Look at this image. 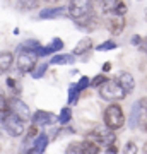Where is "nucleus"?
<instances>
[{
	"mask_svg": "<svg viewBox=\"0 0 147 154\" xmlns=\"http://www.w3.org/2000/svg\"><path fill=\"white\" fill-rule=\"evenodd\" d=\"M5 103H7L5 94H4V91H2V89H0V110H5Z\"/></svg>",
	"mask_w": 147,
	"mask_h": 154,
	"instance_id": "obj_32",
	"label": "nucleus"
},
{
	"mask_svg": "<svg viewBox=\"0 0 147 154\" xmlns=\"http://www.w3.org/2000/svg\"><path fill=\"white\" fill-rule=\"evenodd\" d=\"M33 118V123L38 127H46V125H51L57 122V116L53 113H50V111H43V110H38L34 115H31Z\"/></svg>",
	"mask_w": 147,
	"mask_h": 154,
	"instance_id": "obj_8",
	"label": "nucleus"
},
{
	"mask_svg": "<svg viewBox=\"0 0 147 154\" xmlns=\"http://www.w3.org/2000/svg\"><path fill=\"white\" fill-rule=\"evenodd\" d=\"M99 2H101V7H103L104 14H111V12L115 11L116 4H118L120 0H99Z\"/></svg>",
	"mask_w": 147,
	"mask_h": 154,
	"instance_id": "obj_20",
	"label": "nucleus"
},
{
	"mask_svg": "<svg viewBox=\"0 0 147 154\" xmlns=\"http://www.w3.org/2000/svg\"><path fill=\"white\" fill-rule=\"evenodd\" d=\"M58 16H65V7H53V9H43L39 12L41 19H55Z\"/></svg>",
	"mask_w": 147,
	"mask_h": 154,
	"instance_id": "obj_15",
	"label": "nucleus"
},
{
	"mask_svg": "<svg viewBox=\"0 0 147 154\" xmlns=\"http://www.w3.org/2000/svg\"><path fill=\"white\" fill-rule=\"evenodd\" d=\"M50 139L46 134H38L36 137H34V142H33V147H31V152L34 154H41L46 151V146H48Z\"/></svg>",
	"mask_w": 147,
	"mask_h": 154,
	"instance_id": "obj_11",
	"label": "nucleus"
},
{
	"mask_svg": "<svg viewBox=\"0 0 147 154\" xmlns=\"http://www.w3.org/2000/svg\"><path fill=\"white\" fill-rule=\"evenodd\" d=\"M123 151H125V152H137L139 149L135 147V144H133V142H127V146H125Z\"/></svg>",
	"mask_w": 147,
	"mask_h": 154,
	"instance_id": "obj_31",
	"label": "nucleus"
},
{
	"mask_svg": "<svg viewBox=\"0 0 147 154\" xmlns=\"http://www.w3.org/2000/svg\"><path fill=\"white\" fill-rule=\"evenodd\" d=\"M5 110L9 111V113H12V115H16L17 118H21L22 122L31 120V110L27 108V105L24 101H21V99L16 98V96L11 98V99H7Z\"/></svg>",
	"mask_w": 147,
	"mask_h": 154,
	"instance_id": "obj_2",
	"label": "nucleus"
},
{
	"mask_svg": "<svg viewBox=\"0 0 147 154\" xmlns=\"http://www.w3.org/2000/svg\"><path fill=\"white\" fill-rule=\"evenodd\" d=\"M87 139L91 140V142L98 144L99 147L101 146H111V144H115V140H116V135H115L113 128H109V127H106V128H96L94 132H91L89 135H87Z\"/></svg>",
	"mask_w": 147,
	"mask_h": 154,
	"instance_id": "obj_4",
	"label": "nucleus"
},
{
	"mask_svg": "<svg viewBox=\"0 0 147 154\" xmlns=\"http://www.w3.org/2000/svg\"><path fill=\"white\" fill-rule=\"evenodd\" d=\"M140 111H142V108L139 106V103L133 105V108H132V115H130V128H135L137 127V120H139Z\"/></svg>",
	"mask_w": 147,
	"mask_h": 154,
	"instance_id": "obj_21",
	"label": "nucleus"
},
{
	"mask_svg": "<svg viewBox=\"0 0 147 154\" xmlns=\"http://www.w3.org/2000/svg\"><path fill=\"white\" fill-rule=\"evenodd\" d=\"M98 89H99V96L104 101H116V99H123L127 96L125 89L118 84V81H108L106 79Z\"/></svg>",
	"mask_w": 147,
	"mask_h": 154,
	"instance_id": "obj_1",
	"label": "nucleus"
},
{
	"mask_svg": "<svg viewBox=\"0 0 147 154\" xmlns=\"http://www.w3.org/2000/svg\"><path fill=\"white\" fill-rule=\"evenodd\" d=\"M106 152H118V149H116V146H113V144H111V146H106Z\"/></svg>",
	"mask_w": 147,
	"mask_h": 154,
	"instance_id": "obj_34",
	"label": "nucleus"
},
{
	"mask_svg": "<svg viewBox=\"0 0 147 154\" xmlns=\"http://www.w3.org/2000/svg\"><path fill=\"white\" fill-rule=\"evenodd\" d=\"M36 7H39V0H17V9L22 12L34 11Z\"/></svg>",
	"mask_w": 147,
	"mask_h": 154,
	"instance_id": "obj_17",
	"label": "nucleus"
},
{
	"mask_svg": "<svg viewBox=\"0 0 147 154\" xmlns=\"http://www.w3.org/2000/svg\"><path fill=\"white\" fill-rule=\"evenodd\" d=\"M67 152L72 154V152H77V154H82V142H74L67 147Z\"/></svg>",
	"mask_w": 147,
	"mask_h": 154,
	"instance_id": "obj_27",
	"label": "nucleus"
},
{
	"mask_svg": "<svg viewBox=\"0 0 147 154\" xmlns=\"http://www.w3.org/2000/svg\"><path fill=\"white\" fill-rule=\"evenodd\" d=\"M69 12L74 19L84 17L93 12V0H70Z\"/></svg>",
	"mask_w": 147,
	"mask_h": 154,
	"instance_id": "obj_7",
	"label": "nucleus"
},
{
	"mask_svg": "<svg viewBox=\"0 0 147 154\" xmlns=\"http://www.w3.org/2000/svg\"><path fill=\"white\" fill-rule=\"evenodd\" d=\"M123 28H125V19H123V16H115V17H111V19L108 21V29H109V33L115 34V36L121 34Z\"/></svg>",
	"mask_w": 147,
	"mask_h": 154,
	"instance_id": "obj_12",
	"label": "nucleus"
},
{
	"mask_svg": "<svg viewBox=\"0 0 147 154\" xmlns=\"http://www.w3.org/2000/svg\"><path fill=\"white\" fill-rule=\"evenodd\" d=\"M125 12H127V5L123 4V2H118L116 4V7H115V11H113V14L115 16H125Z\"/></svg>",
	"mask_w": 147,
	"mask_h": 154,
	"instance_id": "obj_28",
	"label": "nucleus"
},
{
	"mask_svg": "<svg viewBox=\"0 0 147 154\" xmlns=\"http://www.w3.org/2000/svg\"><path fill=\"white\" fill-rule=\"evenodd\" d=\"M118 84H120L121 88L125 89V93H133V89H135V79H133V75L132 74H128V72H121L120 75H118Z\"/></svg>",
	"mask_w": 147,
	"mask_h": 154,
	"instance_id": "obj_10",
	"label": "nucleus"
},
{
	"mask_svg": "<svg viewBox=\"0 0 147 154\" xmlns=\"http://www.w3.org/2000/svg\"><path fill=\"white\" fill-rule=\"evenodd\" d=\"M101 152V147L94 142H82V154H98Z\"/></svg>",
	"mask_w": 147,
	"mask_h": 154,
	"instance_id": "obj_19",
	"label": "nucleus"
},
{
	"mask_svg": "<svg viewBox=\"0 0 147 154\" xmlns=\"http://www.w3.org/2000/svg\"><path fill=\"white\" fill-rule=\"evenodd\" d=\"M104 123H106V127L113 128V130L120 128L125 123L123 111H121V108L118 105H109L106 108V111H104Z\"/></svg>",
	"mask_w": 147,
	"mask_h": 154,
	"instance_id": "obj_3",
	"label": "nucleus"
},
{
	"mask_svg": "<svg viewBox=\"0 0 147 154\" xmlns=\"http://www.w3.org/2000/svg\"><path fill=\"white\" fill-rule=\"evenodd\" d=\"M7 84H9V88H16V82H14V79H7Z\"/></svg>",
	"mask_w": 147,
	"mask_h": 154,
	"instance_id": "obj_36",
	"label": "nucleus"
},
{
	"mask_svg": "<svg viewBox=\"0 0 147 154\" xmlns=\"http://www.w3.org/2000/svg\"><path fill=\"white\" fill-rule=\"evenodd\" d=\"M70 118H72V111H70V108H69V106H65V108L60 111V116H58L57 120L60 122L62 125H65V123H69V122H70Z\"/></svg>",
	"mask_w": 147,
	"mask_h": 154,
	"instance_id": "obj_22",
	"label": "nucleus"
},
{
	"mask_svg": "<svg viewBox=\"0 0 147 154\" xmlns=\"http://www.w3.org/2000/svg\"><path fill=\"white\" fill-rule=\"evenodd\" d=\"M77 99H79V91H77L75 86H72L70 91H69V103H70V105H75Z\"/></svg>",
	"mask_w": 147,
	"mask_h": 154,
	"instance_id": "obj_24",
	"label": "nucleus"
},
{
	"mask_svg": "<svg viewBox=\"0 0 147 154\" xmlns=\"http://www.w3.org/2000/svg\"><path fill=\"white\" fill-rule=\"evenodd\" d=\"M38 125H31V128L27 130V135H26V139H24V142H22V151L24 152H27V151H31V147H33V142H34V137L38 135Z\"/></svg>",
	"mask_w": 147,
	"mask_h": 154,
	"instance_id": "obj_14",
	"label": "nucleus"
},
{
	"mask_svg": "<svg viewBox=\"0 0 147 154\" xmlns=\"http://www.w3.org/2000/svg\"><path fill=\"white\" fill-rule=\"evenodd\" d=\"M74 62H75L74 55H55L51 58L53 65H69V63H74Z\"/></svg>",
	"mask_w": 147,
	"mask_h": 154,
	"instance_id": "obj_18",
	"label": "nucleus"
},
{
	"mask_svg": "<svg viewBox=\"0 0 147 154\" xmlns=\"http://www.w3.org/2000/svg\"><path fill=\"white\" fill-rule=\"evenodd\" d=\"M12 63H14V55L11 51H0V75L11 70Z\"/></svg>",
	"mask_w": 147,
	"mask_h": 154,
	"instance_id": "obj_13",
	"label": "nucleus"
},
{
	"mask_svg": "<svg viewBox=\"0 0 147 154\" xmlns=\"http://www.w3.org/2000/svg\"><path fill=\"white\" fill-rule=\"evenodd\" d=\"M91 46H93V41H91V38H82L79 43L75 45V48H74V55H84L86 51H89L91 50Z\"/></svg>",
	"mask_w": 147,
	"mask_h": 154,
	"instance_id": "obj_16",
	"label": "nucleus"
},
{
	"mask_svg": "<svg viewBox=\"0 0 147 154\" xmlns=\"http://www.w3.org/2000/svg\"><path fill=\"white\" fill-rule=\"evenodd\" d=\"M139 106H140V108H147V98H142L140 101H139Z\"/></svg>",
	"mask_w": 147,
	"mask_h": 154,
	"instance_id": "obj_35",
	"label": "nucleus"
},
{
	"mask_svg": "<svg viewBox=\"0 0 147 154\" xmlns=\"http://www.w3.org/2000/svg\"><path fill=\"white\" fill-rule=\"evenodd\" d=\"M109 69H111V65H109V63H104V67H103V70H104V72H108Z\"/></svg>",
	"mask_w": 147,
	"mask_h": 154,
	"instance_id": "obj_38",
	"label": "nucleus"
},
{
	"mask_svg": "<svg viewBox=\"0 0 147 154\" xmlns=\"http://www.w3.org/2000/svg\"><path fill=\"white\" fill-rule=\"evenodd\" d=\"M113 48H116V43L115 41H104V43H101L98 46V51H109V50H113Z\"/></svg>",
	"mask_w": 147,
	"mask_h": 154,
	"instance_id": "obj_25",
	"label": "nucleus"
},
{
	"mask_svg": "<svg viewBox=\"0 0 147 154\" xmlns=\"http://www.w3.org/2000/svg\"><path fill=\"white\" fill-rule=\"evenodd\" d=\"M89 82H91V81H89V77H82L81 81H79V82L75 84L77 91H79V93H81V91H84V89H86L87 86H89Z\"/></svg>",
	"mask_w": 147,
	"mask_h": 154,
	"instance_id": "obj_29",
	"label": "nucleus"
},
{
	"mask_svg": "<svg viewBox=\"0 0 147 154\" xmlns=\"http://www.w3.org/2000/svg\"><path fill=\"white\" fill-rule=\"evenodd\" d=\"M145 19H147V9H145Z\"/></svg>",
	"mask_w": 147,
	"mask_h": 154,
	"instance_id": "obj_40",
	"label": "nucleus"
},
{
	"mask_svg": "<svg viewBox=\"0 0 147 154\" xmlns=\"http://www.w3.org/2000/svg\"><path fill=\"white\" fill-rule=\"evenodd\" d=\"M132 43H133V45H139V43H140V38H139V36H135V38L132 39Z\"/></svg>",
	"mask_w": 147,
	"mask_h": 154,
	"instance_id": "obj_37",
	"label": "nucleus"
},
{
	"mask_svg": "<svg viewBox=\"0 0 147 154\" xmlns=\"http://www.w3.org/2000/svg\"><path fill=\"white\" fill-rule=\"evenodd\" d=\"M104 81H106V75H103V74H99V75H98V77H96V79L93 81V82H89V84H93L94 88H99V86H101V84H103Z\"/></svg>",
	"mask_w": 147,
	"mask_h": 154,
	"instance_id": "obj_30",
	"label": "nucleus"
},
{
	"mask_svg": "<svg viewBox=\"0 0 147 154\" xmlns=\"http://www.w3.org/2000/svg\"><path fill=\"white\" fill-rule=\"evenodd\" d=\"M39 46L38 41H33V39H29V41H24V43L19 46V50H26V51H34V50Z\"/></svg>",
	"mask_w": 147,
	"mask_h": 154,
	"instance_id": "obj_23",
	"label": "nucleus"
},
{
	"mask_svg": "<svg viewBox=\"0 0 147 154\" xmlns=\"http://www.w3.org/2000/svg\"><path fill=\"white\" fill-rule=\"evenodd\" d=\"M4 116H5V110H0V130H4Z\"/></svg>",
	"mask_w": 147,
	"mask_h": 154,
	"instance_id": "obj_33",
	"label": "nucleus"
},
{
	"mask_svg": "<svg viewBox=\"0 0 147 154\" xmlns=\"http://www.w3.org/2000/svg\"><path fill=\"white\" fill-rule=\"evenodd\" d=\"M74 21H75V24H77L81 29H84V31H93V29L98 28V24H99L98 17L94 16L93 12H91V14H87V16H84V17L74 19Z\"/></svg>",
	"mask_w": 147,
	"mask_h": 154,
	"instance_id": "obj_9",
	"label": "nucleus"
},
{
	"mask_svg": "<svg viewBox=\"0 0 147 154\" xmlns=\"http://www.w3.org/2000/svg\"><path fill=\"white\" fill-rule=\"evenodd\" d=\"M4 130H5L11 137H21L24 134V122L21 118H17L16 115H12L5 110V116H4Z\"/></svg>",
	"mask_w": 147,
	"mask_h": 154,
	"instance_id": "obj_5",
	"label": "nucleus"
},
{
	"mask_svg": "<svg viewBox=\"0 0 147 154\" xmlns=\"http://www.w3.org/2000/svg\"><path fill=\"white\" fill-rule=\"evenodd\" d=\"M46 2H57V0H46Z\"/></svg>",
	"mask_w": 147,
	"mask_h": 154,
	"instance_id": "obj_39",
	"label": "nucleus"
},
{
	"mask_svg": "<svg viewBox=\"0 0 147 154\" xmlns=\"http://www.w3.org/2000/svg\"><path fill=\"white\" fill-rule=\"evenodd\" d=\"M46 70H48V65H46V63H41V65L36 69V70L33 69L31 72H33V77H34V79H39V77H43V74H44Z\"/></svg>",
	"mask_w": 147,
	"mask_h": 154,
	"instance_id": "obj_26",
	"label": "nucleus"
},
{
	"mask_svg": "<svg viewBox=\"0 0 147 154\" xmlns=\"http://www.w3.org/2000/svg\"><path fill=\"white\" fill-rule=\"evenodd\" d=\"M36 53L34 51H26V50H19L17 51V70L22 74L31 72L36 67Z\"/></svg>",
	"mask_w": 147,
	"mask_h": 154,
	"instance_id": "obj_6",
	"label": "nucleus"
}]
</instances>
